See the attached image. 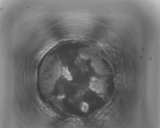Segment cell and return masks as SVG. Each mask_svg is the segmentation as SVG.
Listing matches in <instances>:
<instances>
[{
    "instance_id": "obj_2",
    "label": "cell",
    "mask_w": 160,
    "mask_h": 128,
    "mask_svg": "<svg viewBox=\"0 0 160 128\" xmlns=\"http://www.w3.org/2000/svg\"><path fill=\"white\" fill-rule=\"evenodd\" d=\"M89 87L91 90L98 94L103 93L106 89V85L104 81L95 77L91 78Z\"/></svg>"
},
{
    "instance_id": "obj_3",
    "label": "cell",
    "mask_w": 160,
    "mask_h": 128,
    "mask_svg": "<svg viewBox=\"0 0 160 128\" xmlns=\"http://www.w3.org/2000/svg\"><path fill=\"white\" fill-rule=\"evenodd\" d=\"M79 107L81 110L84 113H87L89 109V104L85 102H83L80 103Z\"/></svg>"
},
{
    "instance_id": "obj_1",
    "label": "cell",
    "mask_w": 160,
    "mask_h": 128,
    "mask_svg": "<svg viewBox=\"0 0 160 128\" xmlns=\"http://www.w3.org/2000/svg\"><path fill=\"white\" fill-rule=\"evenodd\" d=\"M91 65L95 72L100 75H104L110 73L111 68L107 62L97 57H93Z\"/></svg>"
}]
</instances>
